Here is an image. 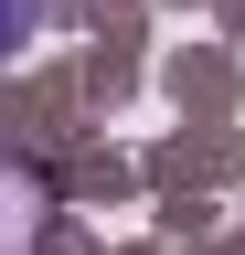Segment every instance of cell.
Masks as SVG:
<instances>
[{"label": "cell", "mask_w": 245, "mask_h": 255, "mask_svg": "<svg viewBox=\"0 0 245 255\" xmlns=\"http://www.w3.org/2000/svg\"><path fill=\"white\" fill-rule=\"evenodd\" d=\"M32 21H43V0H0V64L32 43Z\"/></svg>", "instance_id": "1"}]
</instances>
